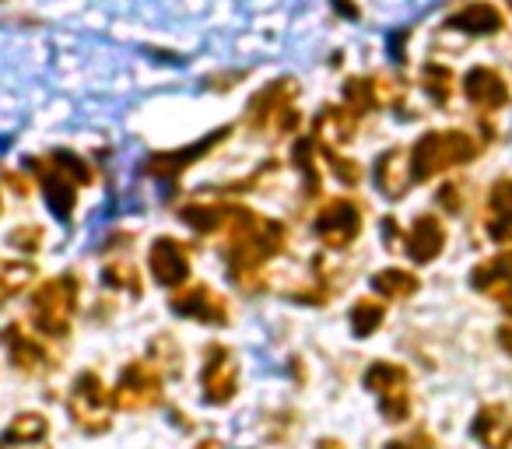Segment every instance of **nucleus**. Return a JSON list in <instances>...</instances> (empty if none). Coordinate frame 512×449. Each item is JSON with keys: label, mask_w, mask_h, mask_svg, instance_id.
Listing matches in <instances>:
<instances>
[{"label": "nucleus", "mask_w": 512, "mask_h": 449, "mask_svg": "<svg viewBox=\"0 0 512 449\" xmlns=\"http://www.w3.org/2000/svg\"><path fill=\"white\" fill-rule=\"evenodd\" d=\"M225 236H228V246H225L228 278L239 288H249V281L260 278V267L278 257L288 243V229L281 221L260 218V214L242 204H235Z\"/></svg>", "instance_id": "f257e3e1"}, {"label": "nucleus", "mask_w": 512, "mask_h": 449, "mask_svg": "<svg viewBox=\"0 0 512 449\" xmlns=\"http://www.w3.org/2000/svg\"><path fill=\"white\" fill-rule=\"evenodd\" d=\"M477 151H481L477 141L470 134H463V130H435V134H425L411 148L414 183H425V179L439 176V172L456 169L463 162H474Z\"/></svg>", "instance_id": "f03ea898"}, {"label": "nucleus", "mask_w": 512, "mask_h": 449, "mask_svg": "<svg viewBox=\"0 0 512 449\" xmlns=\"http://www.w3.org/2000/svg\"><path fill=\"white\" fill-rule=\"evenodd\" d=\"M81 285L71 274L50 278L32 292V327L43 337H67L74 323V309H78Z\"/></svg>", "instance_id": "7ed1b4c3"}, {"label": "nucleus", "mask_w": 512, "mask_h": 449, "mask_svg": "<svg viewBox=\"0 0 512 449\" xmlns=\"http://www.w3.org/2000/svg\"><path fill=\"white\" fill-rule=\"evenodd\" d=\"M113 390L102 383L99 372H81L71 386V397H67V411H71V421L88 435H102L113 421Z\"/></svg>", "instance_id": "20e7f679"}, {"label": "nucleus", "mask_w": 512, "mask_h": 449, "mask_svg": "<svg viewBox=\"0 0 512 449\" xmlns=\"http://www.w3.org/2000/svg\"><path fill=\"white\" fill-rule=\"evenodd\" d=\"M365 390H372L379 397V411L386 421L400 425L411 414V383H407V372L393 362H372L365 372Z\"/></svg>", "instance_id": "39448f33"}, {"label": "nucleus", "mask_w": 512, "mask_h": 449, "mask_svg": "<svg viewBox=\"0 0 512 449\" xmlns=\"http://www.w3.org/2000/svg\"><path fill=\"white\" fill-rule=\"evenodd\" d=\"M165 376L151 362H130L113 386V404L120 411H148L162 404Z\"/></svg>", "instance_id": "423d86ee"}, {"label": "nucleus", "mask_w": 512, "mask_h": 449, "mask_svg": "<svg viewBox=\"0 0 512 449\" xmlns=\"http://www.w3.org/2000/svg\"><path fill=\"white\" fill-rule=\"evenodd\" d=\"M362 204L351 197H334L330 204H323V211L316 214V236L327 250H344L362 236Z\"/></svg>", "instance_id": "0eeeda50"}, {"label": "nucleus", "mask_w": 512, "mask_h": 449, "mask_svg": "<svg viewBox=\"0 0 512 449\" xmlns=\"http://www.w3.org/2000/svg\"><path fill=\"white\" fill-rule=\"evenodd\" d=\"M239 390V362L225 344H207L204 365H200V393L207 404L221 407Z\"/></svg>", "instance_id": "6e6552de"}, {"label": "nucleus", "mask_w": 512, "mask_h": 449, "mask_svg": "<svg viewBox=\"0 0 512 449\" xmlns=\"http://www.w3.org/2000/svg\"><path fill=\"white\" fill-rule=\"evenodd\" d=\"M295 81H271L264 92H256L253 102H249L246 116L253 127H278V130H292L299 123L292 109V99H295Z\"/></svg>", "instance_id": "1a4fd4ad"}, {"label": "nucleus", "mask_w": 512, "mask_h": 449, "mask_svg": "<svg viewBox=\"0 0 512 449\" xmlns=\"http://www.w3.org/2000/svg\"><path fill=\"white\" fill-rule=\"evenodd\" d=\"M172 309L186 320H197V323H207V327H221L228 323V302L221 292H214L211 285L204 281H193V285H183L176 288L172 295Z\"/></svg>", "instance_id": "9d476101"}, {"label": "nucleus", "mask_w": 512, "mask_h": 449, "mask_svg": "<svg viewBox=\"0 0 512 449\" xmlns=\"http://www.w3.org/2000/svg\"><path fill=\"white\" fill-rule=\"evenodd\" d=\"M29 165H36V176L43 183V193H46V207H50L57 218H71L74 214V204H78V179L64 169V165L53 162L50 158H32Z\"/></svg>", "instance_id": "9b49d317"}, {"label": "nucleus", "mask_w": 512, "mask_h": 449, "mask_svg": "<svg viewBox=\"0 0 512 449\" xmlns=\"http://www.w3.org/2000/svg\"><path fill=\"white\" fill-rule=\"evenodd\" d=\"M148 264L162 288H183L186 281H190V253L172 236H158L155 243H151Z\"/></svg>", "instance_id": "f8f14e48"}, {"label": "nucleus", "mask_w": 512, "mask_h": 449, "mask_svg": "<svg viewBox=\"0 0 512 449\" xmlns=\"http://www.w3.org/2000/svg\"><path fill=\"white\" fill-rule=\"evenodd\" d=\"M0 344L8 351L11 365H15L18 372H25V376H43V372H50V351H46V344L39 341V337L25 334V327H18V323L0 330Z\"/></svg>", "instance_id": "ddd939ff"}, {"label": "nucleus", "mask_w": 512, "mask_h": 449, "mask_svg": "<svg viewBox=\"0 0 512 449\" xmlns=\"http://www.w3.org/2000/svg\"><path fill=\"white\" fill-rule=\"evenodd\" d=\"M228 137V130H214L211 137H204V141L197 144V148H179V151H165V155H155V158H148V165H144V172L148 176H158V179H172V176H179V172H186V169H193V162H200V158L207 155V151L214 148L218 141H225Z\"/></svg>", "instance_id": "4468645a"}, {"label": "nucleus", "mask_w": 512, "mask_h": 449, "mask_svg": "<svg viewBox=\"0 0 512 449\" xmlns=\"http://www.w3.org/2000/svg\"><path fill=\"white\" fill-rule=\"evenodd\" d=\"M414 183V172H411V151L404 148H390L379 155L376 162V186L386 193L390 200H400Z\"/></svg>", "instance_id": "2eb2a0df"}, {"label": "nucleus", "mask_w": 512, "mask_h": 449, "mask_svg": "<svg viewBox=\"0 0 512 449\" xmlns=\"http://www.w3.org/2000/svg\"><path fill=\"white\" fill-rule=\"evenodd\" d=\"M358 120H362V116L351 113L348 106H323L313 120V137L323 148H341V144H348L351 137H355Z\"/></svg>", "instance_id": "dca6fc26"}, {"label": "nucleus", "mask_w": 512, "mask_h": 449, "mask_svg": "<svg viewBox=\"0 0 512 449\" xmlns=\"http://www.w3.org/2000/svg\"><path fill=\"white\" fill-rule=\"evenodd\" d=\"M463 95L474 102L477 109H502L509 102V85L502 81V74L491 71V67H474V71L463 78Z\"/></svg>", "instance_id": "f3484780"}, {"label": "nucleus", "mask_w": 512, "mask_h": 449, "mask_svg": "<svg viewBox=\"0 0 512 449\" xmlns=\"http://www.w3.org/2000/svg\"><path fill=\"white\" fill-rule=\"evenodd\" d=\"M442 246H446L442 221L432 218V214H421V218L414 221V229L407 232V257H411L414 264H432L442 253Z\"/></svg>", "instance_id": "a211bd4d"}, {"label": "nucleus", "mask_w": 512, "mask_h": 449, "mask_svg": "<svg viewBox=\"0 0 512 449\" xmlns=\"http://www.w3.org/2000/svg\"><path fill=\"white\" fill-rule=\"evenodd\" d=\"M474 435L484 449H512V414L502 404H488L477 411Z\"/></svg>", "instance_id": "6ab92c4d"}, {"label": "nucleus", "mask_w": 512, "mask_h": 449, "mask_svg": "<svg viewBox=\"0 0 512 449\" xmlns=\"http://www.w3.org/2000/svg\"><path fill=\"white\" fill-rule=\"evenodd\" d=\"M470 285L477 292H488V295H502L512 288V250H502L495 257L481 260V264L470 271Z\"/></svg>", "instance_id": "aec40b11"}, {"label": "nucleus", "mask_w": 512, "mask_h": 449, "mask_svg": "<svg viewBox=\"0 0 512 449\" xmlns=\"http://www.w3.org/2000/svg\"><path fill=\"white\" fill-rule=\"evenodd\" d=\"M446 25L456 32H467V36H495V32H502L505 22H502V11L491 8V4H467Z\"/></svg>", "instance_id": "412c9836"}, {"label": "nucleus", "mask_w": 512, "mask_h": 449, "mask_svg": "<svg viewBox=\"0 0 512 449\" xmlns=\"http://www.w3.org/2000/svg\"><path fill=\"white\" fill-rule=\"evenodd\" d=\"M232 211H235V204H193V207H183V221L190 229H197L200 236H211V232L228 229Z\"/></svg>", "instance_id": "4be33fe9"}, {"label": "nucleus", "mask_w": 512, "mask_h": 449, "mask_svg": "<svg viewBox=\"0 0 512 449\" xmlns=\"http://www.w3.org/2000/svg\"><path fill=\"white\" fill-rule=\"evenodd\" d=\"M0 439H8V442H46V439H50V421H46L43 414H36V411L15 414V421L4 428V435H0Z\"/></svg>", "instance_id": "5701e85b"}, {"label": "nucleus", "mask_w": 512, "mask_h": 449, "mask_svg": "<svg viewBox=\"0 0 512 449\" xmlns=\"http://www.w3.org/2000/svg\"><path fill=\"white\" fill-rule=\"evenodd\" d=\"M36 278V267L25 264V260H15V264H0V306L11 302L15 295H22L29 288V281Z\"/></svg>", "instance_id": "b1692460"}, {"label": "nucleus", "mask_w": 512, "mask_h": 449, "mask_svg": "<svg viewBox=\"0 0 512 449\" xmlns=\"http://www.w3.org/2000/svg\"><path fill=\"white\" fill-rule=\"evenodd\" d=\"M372 288L386 299H407V295L418 292V278L411 271H400V267H390V271H379L372 278Z\"/></svg>", "instance_id": "393cba45"}, {"label": "nucleus", "mask_w": 512, "mask_h": 449, "mask_svg": "<svg viewBox=\"0 0 512 449\" xmlns=\"http://www.w3.org/2000/svg\"><path fill=\"white\" fill-rule=\"evenodd\" d=\"M344 106L358 116H365L369 109H376L379 106L376 78H348V85H344Z\"/></svg>", "instance_id": "a878e982"}, {"label": "nucleus", "mask_w": 512, "mask_h": 449, "mask_svg": "<svg viewBox=\"0 0 512 449\" xmlns=\"http://www.w3.org/2000/svg\"><path fill=\"white\" fill-rule=\"evenodd\" d=\"M383 320H386V309L376 299H362L351 309V330H355V337H372L383 327Z\"/></svg>", "instance_id": "bb28decb"}, {"label": "nucleus", "mask_w": 512, "mask_h": 449, "mask_svg": "<svg viewBox=\"0 0 512 449\" xmlns=\"http://www.w3.org/2000/svg\"><path fill=\"white\" fill-rule=\"evenodd\" d=\"M421 85H425L428 99H432L435 106H446L449 95H453V71L442 64H428L425 74H421Z\"/></svg>", "instance_id": "cd10ccee"}, {"label": "nucleus", "mask_w": 512, "mask_h": 449, "mask_svg": "<svg viewBox=\"0 0 512 449\" xmlns=\"http://www.w3.org/2000/svg\"><path fill=\"white\" fill-rule=\"evenodd\" d=\"M102 278H106V285L127 288V292L141 295V271H137L130 260H109L106 271H102Z\"/></svg>", "instance_id": "c85d7f7f"}, {"label": "nucleus", "mask_w": 512, "mask_h": 449, "mask_svg": "<svg viewBox=\"0 0 512 449\" xmlns=\"http://www.w3.org/2000/svg\"><path fill=\"white\" fill-rule=\"evenodd\" d=\"M488 211H491V221H509L512 218V179H498V183L491 186Z\"/></svg>", "instance_id": "c756f323"}, {"label": "nucleus", "mask_w": 512, "mask_h": 449, "mask_svg": "<svg viewBox=\"0 0 512 449\" xmlns=\"http://www.w3.org/2000/svg\"><path fill=\"white\" fill-rule=\"evenodd\" d=\"M295 162H299V169H302V176L309 179V197H316L320 193V172H316V155H313V144L309 141H299L295 144Z\"/></svg>", "instance_id": "7c9ffc66"}, {"label": "nucleus", "mask_w": 512, "mask_h": 449, "mask_svg": "<svg viewBox=\"0 0 512 449\" xmlns=\"http://www.w3.org/2000/svg\"><path fill=\"white\" fill-rule=\"evenodd\" d=\"M53 162L57 165H64L67 172H71L74 179H78L81 186H88L95 179V172H92V165L85 162V158H78L74 151H53Z\"/></svg>", "instance_id": "2f4dec72"}, {"label": "nucleus", "mask_w": 512, "mask_h": 449, "mask_svg": "<svg viewBox=\"0 0 512 449\" xmlns=\"http://www.w3.org/2000/svg\"><path fill=\"white\" fill-rule=\"evenodd\" d=\"M327 162L334 165V176L341 179V183L355 186L358 179H362V165H358V162H351V158H341L334 148H327Z\"/></svg>", "instance_id": "473e14b6"}, {"label": "nucleus", "mask_w": 512, "mask_h": 449, "mask_svg": "<svg viewBox=\"0 0 512 449\" xmlns=\"http://www.w3.org/2000/svg\"><path fill=\"white\" fill-rule=\"evenodd\" d=\"M39 243H43V229H39V225H29V229L11 232V246H18L22 253H36Z\"/></svg>", "instance_id": "72a5a7b5"}, {"label": "nucleus", "mask_w": 512, "mask_h": 449, "mask_svg": "<svg viewBox=\"0 0 512 449\" xmlns=\"http://www.w3.org/2000/svg\"><path fill=\"white\" fill-rule=\"evenodd\" d=\"M439 204H442V207H449V211H460V207H463L460 190H456V186H446V190L439 193Z\"/></svg>", "instance_id": "f704fd0d"}, {"label": "nucleus", "mask_w": 512, "mask_h": 449, "mask_svg": "<svg viewBox=\"0 0 512 449\" xmlns=\"http://www.w3.org/2000/svg\"><path fill=\"white\" fill-rule=\"evenodd\" d=\"M0 449H50V442H8V439H0Z\"/></svg>", "instance_id": "c9c22d12"}, {"label": "nucleus", "mask_w": 512, "mask_h": 449, "mask_svg": "<svg viewBox=\"0 0 512 449\" xmlns=\"http://www.w3.org/2000/svg\"><path fill=\"white\" fill-rule=\"evenodd\" d=\"M498 344H502V348L512 355V323H509V327H502V330H498Z\"/></svg>", "instance_id": "e433bc0d"}, {"label": "nucleus", "mask_w": 512, "mask_h": 449, "mask_svg": "<svg viewBox=\"0 0 512 449\" xmlns=\"http://www.w3.org/2000/svg\"><path fill=\"white\" fill-rule=\"evenodd\" d=\"M498 299H502L505 313H509V316H512V288H509V292H502V295H498Z\"/></svg>", "instance_id": "4c0bfd02"}, {"label": "nucleus", "mask_w": 512, "mask_h": 449, "mask_svg": "<svg viewBox=\"0 0 512 449\" xmlns=\"http://www.w3.org/2000/svg\"><path fill=\"white\" fill-rule=\"evenodd\" d=\"M197 449H225V446H221V442L218 439H204V442H200V446Z\"/></svg>", "instance_id": "58836bf2"}, {"label": "nucleus", "mask_w": 512, "mask_h": 449, "mask_svg": "<svg viewBox=\"0 0 512 449\" xmlns=\"http://www.w3.org/2000/svg\"><path fill=\"white\" fill-rule=\"evenodd\" d=\"M316 449H344V446H341V442H334V439H323Z\"/></svg>", "instance_id": "ea45409f"}, {"label": "nucleus", "mask_w": 512, "mask_h": 449, "mask_svg": "<svg viewBox=\"0 0 512 449\" xmlns=\"http://www.w3.org/2000/svg\"><path fill=\"white\" fill-rule=\"evenodd\" d=\"M386 449H411V446H407V442H390Z\"/></svg>", "instance_id": "a19ab883"}, {"label": "nucleus", "mask_w": 512, "mask_h": 449, "mask_svg": "<svg viewBox=\"0 0 512 449\" xmlns=\"http://www.w3.org/2000/svg\"><path fill=\"white\" fill-rule=\"evenodd\" d=\"M0 197H4V193H0ZM0 211H4V200H0Z\"/></svg>", "instance_id": "79ce46f5"}, {"label": "nucleus", "mask_w": 512, "mask_h": 449, "mask_svg": "<svg viewBox=\"0 0 512 449\" xmlns=\"http://www.w3.org/2000/svg\"><path fill=\"white\" fill-rule=\"evenodd\" d=\"M509 8H512V0H509Z\"/></svg>", "instance_id": "37998d69"}]
</instances>
